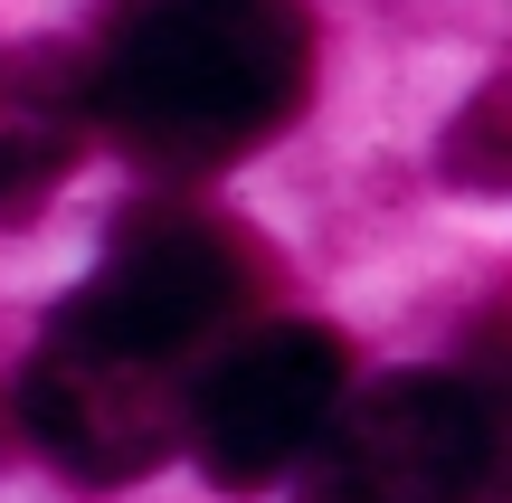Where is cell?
I'll return each instance as SVG.
<instances>
[{
	"label": "cell",
	"mask_w": 512,
	"mask_h": 503,
	"mask_svg": "<svg viewBox=\"0 0 512 503\" xmlns=\"http://www.w3.org/2000/svg\"><path fill=\"white\" fill-rule=\"evenodd\" d=\"M95 76V133L143 171L200 181L304 114L313 95V19L304 0H124Z\"/></svg>",
	"instance_id": "obj_1"
},
{
	"label": "cell",
	"mask_w": 512,
	"mask_h": 503,
	"mask_svg": "<svg viewBox=\"0 0 512 503\" xmlns=\"http://www.w3.org/2000/svg\"><path fill=\"white\" fill-rule=\"evenodd\" d=\"M456 380L475 399V503H512V314L475 323L456 352Z\"/></svg>",
	"instance_id": "obj_7"
},
{
	"label": "cell",
	"mask_w": 512,
	"mask_h": 503,
	"mask_svg": "<svg viewBox=\"0 0 512 503\" xmlns=\"http://www.w3.org/2000/svg\"><path fill=\"white\" fill-rule=\"evenodd\" d=\"M181 409H190L181 361L105 342L67 314L38 333L29 371H19V428L76 485H133V475H152L181 447Z\"/></svg>",
	"instance_id": "obj_3"
},
{
	"label": "cell",
	"mask_w": 512,
	"mask_h": 503,
	"mask_svg": "<svg viewBox=\"0 0 512 503\" xmlns=\"http://www.w3.org/2000/svg\"><path fill=\"white\" fill-rule=\"evenodd\" d=\"M95 143V76L67 38H19L0 48V228L38 219L48 190Z\"/></svg>",
	"instance_id": "obj_6"
},
{
	"label": "cell",
	"mask_w": 512,
	"mask_h": 503,
	"mask_svg": "<svg viewBox=\"0 0 512 503\" xmlns=\"http://www.w3.org/2000/svg\"><path fill=\"white\" fill-rule=\"evenodd\" d=\"M266 285H275V266H266V247H256L238 219L152 200V209H133V219L114 228L105 266H95L57 314L190 371V352L219 342L228 323H247V304L266 295Z\"/></svg>",
	"instance_id": "obj_2"
},
{
	"label": "cell",
	"mask_w": 512,
	"mask_h": 503,
	"mask_svg": "<svg viewBox=\"0 0 512 503\" xmlns=\"http://www.w3.org/2000/svg\"><path fill=\"white\" fill-rule=\"evenodd\" d=\"M475 399L456 371H399L332 409L304 456V503H475Z\"/></svg>",
	"instance_id": "obj_5"
},
{
	"label": "cell",
	"mask_w": 512,
	"mask_h": 503,
	"mask_svg": "<svg viewBox=\"0 0 512 503\" xmlns=\"http://www.w3.org/2000/svg\"><path fill=\"white\" fill-rule=\"evenodd\" d=\"M437 171H446V190L512 200V67L484 76L456 105V124H446V143H437Z\"/></svg>",
	"instance_id": "obj_8"
},
{
	"label": "cell",
	"mask_w": 512,
	"mask_h": 503,
	"mask_svg": "<svg viewBox=\"0 0 512 503\" xmlns=\"http://www.w3.org/2000/svg\"><path fill=\"white\" fill-rule=\"evenodd\" d=\"M342 380H351V352L332 323H256V333H238L190 380V409H181L200 475L228 494L294 475L313 456V437L332 428V409H342Z\"/></svg>",
	"instance_id": "obj_4"
},
{
	"label": "cell",
	"mask_w": 512,
	"mask_h": 503,
	"mask_svg": "<svg viewBox=\"0 0 512 503\" xmlns=\"http://www.w3.org/2000/svg\"><path fill=\"white\" fill-rule=\"evenodd\" d=\"M0 437H10V409H0Z\"/></svg>",
	"instance_id": "obj_9"
}]
</instances>
